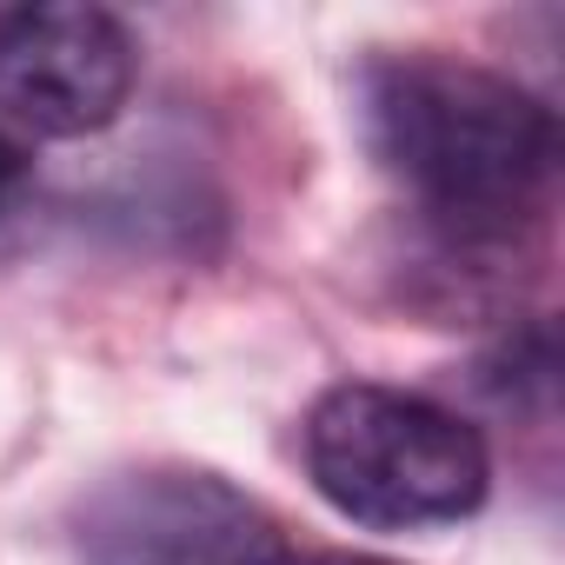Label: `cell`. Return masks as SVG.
Here are the masks:
<instances>
[{"instance_id": "obj_3", "label": "cell", "mask_w": 565, "mask_h": 565, "mask_svg": "<svg viewBox=\"0 0 565 565\" xmlns=\"http://www.w3.org/2000/svg\"><path fill=\"white\" fill-rule=\"evenodd\" d=\"M81 565H287L294 539L253 492L200 466H140L100 479L74 519Z\"/></svg>"}, {"instance_id": "obj_2", "label": "cell", "mask_w": 565, "mask_h": 565, "mask_svg": "<svg viewBox=\"0 0 565 565\" xmlns=\"http://www.w3.org/2000/svg\"><path fill=\"white\" fill-rule=\"evenodd\" d=\"M307 472L333 512L373 532L452 525L486 505V439L439 399L399 386H333L307 413Z\"/></svg>"}, {"instance_id": "obj_4", "label": "cell", "mask_w": 565, "mask_h": 565, "mask_svg": "<svg viewBox=\"0 0 565 565\" xmlns=\"http://www.w3.org/2000/svg\"><path fill=\"white\" fill-rule=\"evenodd\" d=\"M140 47L120 14L87 0L0 8V120L47 140H81L120 120Z\"/></svg>"}, {"instance_id": "obj_7", "label": "cell", "mask_w": 565, "mask_h": 565, "mask_svg": "<svg viewBox=\"0 0 565 565\" xmlns=\"http://www.w3.org/2000/svg\"><path fill=\"white\" fill-rule=\"evenodd\" d=\"M287 565H399V558H373V552H294Z\"/></svg>"}, {"instance_id": "obj_5", "label": "cell", "mask_w": 565, "mask_h": 565, "mask_svg": "<svg viewBox=\"0 0 565 565\" xmlns=\"http://www.w3.org/2000/svg\"><path fill=\"white\" fill-rule=\"evenodd\" d=\"M479 386H486L499 406H512V413L545 406L552 386H558V340H552V327L505 333V340L479 360Z\"/></svg>"}, {"instance_id": "obj_6", "label": "cell", "mask_w": 565, "mask_h": 565, "mask_svg": "<svg viewBox=\"0 0 565 565\" xmlns=\"http://www.w3.org/2000/svg\"><path fill=\"white\" fill-rule=\"evenodd\" d=\"M21 186H28V140H21L8 120H0V213L14 206Z\"/></svg>"}, {"instance_id": "obj_1", "label": "cell", "mask_w": 565, "mask_h": 565, "mask_svg": "<svg viewBox=\"0 0 565 565\" xmlns=\"http://www.w3.org/2000/svg\"><path fill=\"white\" fill-rule=\"evenodd\" d=\"M373 160L446 239L505 246L552 186L558 120L519 81L452 54H386L360 74Z\"/></svg>"}]
</instances>
